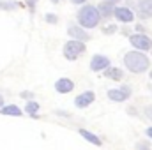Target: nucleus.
Here are the masks:
<instances>
[{"instance_id": "25", "label": "nucleus", "mask_w": 152, "mask_h": 150, "mask_svg": "<svg viewBox=\"0 0 152 150\" xmlns=\"http://www.w3.org/2000/svg\"><path fill=\"white\" fill-rule=\"evenodd\" d=\"M2 103H4V99H2V95H0V106H2Z\"/></svg>"}, {"instance_id": "28", "label": "nucleus", "mask_w": 152, "mask_h": 150, "mask_svg": "<svg viewBox=\"0 0 152 150\" xmlns=\"http://www.w3.org/2000/svg\"><path fill=\"white\" fill-rule=\"evenodd\" d=\"M151 79H152V71H151Z\"/></svg>"}, {"instance_id": "26", "label": "nucleus", "mask_w": 152, "mask_h": 150, "mask_svg": "<svg viewBox=\"0 0 152 150\" xmlns=\"http://www.w3.org/2000/svg\"><path fill=\"white\" fill-rule=\"evenodd\" d=\"M51 2H53V4H57V2H60V0H51Z\"/></svg>"}, {"instance_id": "16", "label": "nucleus", "mask_w": 152, "mask_h": 150, "mask_svg": "<svg viewBox=\"0 0 152 150\" xmlns=\"http://www.w3.org/2000/svg\"><path fill=\"white\" fill-rule=\"evenodd\" d=\"M25 110H27V113H30L32 117H36V111L39 110V104L36 101H30V103H27V108Z\"/></svg>"}, {"instance_id": "19", "label": "nucleus", "mask_w": 152, "mask_h": 150, "mask_svg": "<svg viewBox=\"0 0 152 150\" xmlns=\"http://www.w3.org/2000/svg\"><path fill=\"white\" fill-rule=\"evenodd\" d=\"M46 21L48 23H57V16L55 14H46Z\"/></svg>"}, {"instance_id": "7", "label": "nucleus", "mask_w": 152, "mask_h": 150, "mask_svg": "<svg viewBox=\"0 0 152 150\" xmlns=\"http://www.w3.org/2000/svg\"><path fill=\"white\" fill-rule=\"evenodd\" d=\"M115 18L122 23H129V21L134 20V14L127 7H115Z\"/></svg>"}, {"instance_id": "22", "label": "nucleus", "mask_w": 152, "mask_h": 150, "mask_svg": "<svg viewBox=\"0 0 152 150\" xmlns=\"http://www.w3.org/2000/svg\"><path fill=\"white\" fill-rule=\"evenodd\" d=\"M21 97L28 99V97H34V94H32V92H21Z\"/></svg>"}, {"instance_id": "20", "label": "nucleus", "mask_w": 152, "mask_h": 150, "mask_svg": "<svg viewBox=\"0 0 152 150\" xmlns=\"http://www.w3.org/2000/svg\"><path fill=\"white\" fill-rule=\"evenodd\" d=\"M36 4H37V0H27V5H28V9H30V11H34Z\"/></svg>"}, {"instance_id": "21", "label": "nucleus", "mask_w": 152, "mask_h": 150, "mask_svg": "<svg viewBox=\"0 0 152 150\" xmlns=\"http://www.w3.org/2000/svg\"><path fill=\"white\" fill-rule=\"evenodd\" d=\"M136 149L138 150H151V147H149V143H138Z\"/></svg>"}, {"instance_id": "17", "label": "nucleus", "mask_w": 152, "mask_h": 150, "mask_svg": "<svg viewBox=\"0 0 152 150\" xmlns=\"http://www.w3.org/2000/svg\"><path fill=\"white\" fill-rule=\"evenodd\" d=\"M16 7H20V4H16V2H0V9L11 11V9H16Z\"/></svg>"}, {"instance_id": "14", "label": "nucleus", "mask_w": 152, "mask_h": 150, "mask_svg": "<svg viewBox=\"0 0 152 150\" xmlns=\"http://www.w3.org/2000/svg\"><path fill=\"white\" fill-rule=\"evenodd\" d=\"M80 134H81V136H83V138H85L87 141H90L92 145H97V147L101 145V140H99V138H97L96 134H92V133H88L87 129H80Z\"/></svg>"}, {"instance_id": "11", "label": "nucleus", "mask_w": 152, "mask_h": 150, "mask_svg": "<svg viewBox=\"0 0 152 150\" xmlns=\"http://www.w3.org/2000/svg\"><path fill=\"white\" fill-rule=\"evenodd\" d=\"M97 9H99V14H101L103 18H110L112 14H115L113 2H108V0H104V2H101Z\"/></svg>"}, {"instance_id": "12", "label": "nucleus", "mask_w": 152, "mask_h": 150, "mask_svg": "<svg viewBox=\"0 0 152 150\" xmlns=\"http://www.w3.org/2000/svg\"><path fill=\"white\" fill-rule=\"evenodd\" d=\"M138 11H140V14L143 18H151L152 16V0H140Z\"/></svg>"}, {"instance_id": "1", "label": "nucleus", "mask_w": 152, "mask_h": 150, "mask_svg": "<svg viewBox=\"0 0 152 150\" xmlns=\"http://www.w3.org/2000/svg\"><path fill=\"white\" fill-rule=\"evenodd\" d=\"M124 64L129 71L133 73H143L149 69L151 62L147 58V55H143L142 51H129L126 57H124Z\"/></svg>"}, {"instance_id": "2", "label": "nucleus", "mask_w": 152, "mask_h": 150, "mask_svg": "<svg viewBox=\"0 0 152 150\" xmlns=\"http://www.w3.org/2000/svg\"><path fill=\"white\" fill-rule=\"evenodd\" d=\"M101 20V14H99V9H96L94 5H85L80 9L78 12V21L81 27L85 28H94Z\"/></svg>"}, {"instance_id": "10", "label": "nucleus", "mask_w": 152, "mask_h": 150, "mask_svg": "<svg viewBox=\"0 0 152 150\" xmlns=\"http://www.w3.org/2000/svg\"><path fill=\"white\" fill-rule=\"evenodd\" d=\"M73 88H75V83H73L69 78H62V79H58V81L55 83V90L60 92V94H67V92H71Z\"/></svg>"}, {"instance_id": "29", "label": "nucleus", "mask_w": 152, "mask_h": 150, "mask_svg": "<svg viewBox=\"0 0 152 150\" xmlns=\"http://www.w3.org/2000/svg\"><path fill=\"white\" fill-rule=\"evenodd\" d=\"M151 88H152V87H151Z\"/></svg>"}, {"instance_id": "18", "label": "nucleus", "mask_w": 152, "mask_h": 150, "mask_svg": "<svg viewBox=\"0 0 152 150\" xmlns=\"http://www.w3.org/2000/svg\"><path fill=\"white\" fill-rule=\"evenodd\" d=\"M115 30H117V27H115V25H110V27H106V28H103V34H106V36H110V34H113Z\"/></svg>"}, {"instance_id": "27", "label": "nucleus", "mask_w": 152, "mask_h": 150, "mask_svg": "<svg viewBox=\"0 0 152 150\" xmlns=\"http://www.w3.org/2000/svg\"><path fill=\"white\" fill-rule=\"evenodd\" d=\"M108 2H117V0H108Z\"/></svg>"}, {"instance_id": "15", "label": "nucleus", "mask_w": 152, "mask_h": 150, "mask_svg": "<svg viewBox=\"0 0 152 150\" xmlns=\"http://www.w3.org/2000/svg\"><path fill=\"white\" fill-rule=\"evenodd\" d=\"M2 115H11V117H20L21 115V110L14 104H9V106H4L2 108Z\"/></svg>"}, {"instance_id": "8", "label": "nucleus", "mask_w": 152, "mask_h": 150, "mask_svg": "<svg viewBox=\"0 0 152 150\" xmlns=\"http://www.w3.org/2000/svg\"><path fill=\"white\" fill-rule=\"evenodd\" d=\"M94 99H96L94 92H83V94H80V95L75 99V104L78 106V108H87Z\"/></svg>"}, {"instance_id": "9", "label": "nucleus", "mask_w": 152, "mask_h": 150, "mask_svg": "<svg viewBox=\"0 0 152 150\" xmlns=\"http://www.w3.org/2000/svg\"><path fill=\"white\" fill-rule=\"evenodd\" d=\"M67 32H69V36H71L73 39H76V41H81V42L90 39V34H88V32H85L83 28H80V27H75V25H71Z\"/></svg>"}, {"instance_id": "5", "label": "nucleus", "mask_w": 152, "mask_h": 150, "mask_svg": "<svg viewBox=\"0 0 152 150\" xmlns=\"http://www.w3.org/2000/svg\"><path fill=\"white\" fill-rule=\"evenodd\" d=\"M131 44L142 51H147V50H152V41L147 36L143 34H136V36H131Z\"/></svg>"}, {"instance_id": "24", "label": "nucleus", "mask_w": 152, "mask_h": 150, "mask_svg": "<svg viewBox=\"0 0 152 150\" xmlns=\"http://www.w3.org/2000/svg\"><path fill=\"white\" fill-rule=\"evenodd\" d=\"M71 2H73V4H83L85 0H71Z\"/></svg>"}, {"instance_id": "4", "label": "nucleus", "mask_w": 152, "mask_h": 150, "mask_svg": "<svg viewBox=\"0 0 152 150\" xmlns=\"http://www.w3.org/2000/svg\"><path fill=\"white\" fill-rule=\"evenodd\" d=\"M129 95H131V87H127V85H124L120 88H113L108 92V97L115 103H122V101L129 99Z\"/></svg>"}, {"instance_id": "13", "label": "nucleus", "mask_w": 152, "mask_h": 150, "mask_svg": "<svg viewBox=\"0 0 152 150\" xmlns=\"http://www.w3.org/2000/svg\"><path fill=\"white\" fill-rule=\"evenodd\" d=\"M104 76L110 78V79L118 81V79H122V71L118 67H108V69H104Z\"/></svg>"}, {"instance_id": "6", "label": "nucleus", "mask_w": 152, "mask_h": 150, "mask_svg": "<svg viewBox=\"0 0 152 150\" xmlns=\"http://www.w3.org/2000/svg\"><path fill=\"white\" fill-rule=\"evenodd\" d=\"M108 66H110V60H108V57H103V55H96L90 62L92 71H104V69H108Z\"/></svg>"}, {"instance_id": "3", "label": "nucleus", "mask_w": 152, "mask_h": 150, "mask_svg": "<svg viewBox=\"0 0 152 150\" xmlns=\"http://www.w3.org/2000/svg\"><path fill=\"white\" fill-rule=\"evenodd\" d=\"M83 51H85V44L81 41H76V39L66 42V46H64V57L67 60H76Z\"/></svg>"}, {"instance_id": "23", "label": "nucleus", "mask_w": 152, "mask_h": 150, "mask_svg": "<svg viewBox=\"0 0 152 150\" xmlns=\"http://www.w3.org/2000/svg\"><path fill=\"white\" fill-rule=\"evenodd\" d=\"M147 136H149V138H152V127H151V129H147Z\"/></svg>"}]
</instances>
